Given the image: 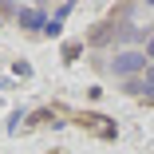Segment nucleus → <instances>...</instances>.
Wrapping results in <instances>:
<instances>
[{
    "instance_id": "obj_1",
    "label": "nucleus",
    "mask_w": 154,
    "mask_h": 154,
    "mask_svg": "<svg viewBox=\"0 0 154 154\" xmlns=\"http://www.w3.org/2000/svg\"><path fill=\"white\" fill-rule=\"evenodd\" d=\"M150 63H146V51H119L115 59H111V71L127 83V79H134L138 71H146Z\"/></svg>"
},
{
    "instance_id": "obj_2",
    "label": "nucleus",
    "mask_w": 154,
    "mask_h": 154,
    "mask_svg": "<svg viewBox=\"0 0 154 154\" xmlns=\"http://www.w3.org/2000/svg\"><path fill=\"white\" fill-rule=\"evenodd\" d=\"M16 24L24 28V32H44L48 16H44V8H16Z\"/></svg>"
},
{
    "instance_id": "obj_3",
    "label": "nucleus",
    "mask_w": 154,
    "mask_h": 154,
    "mask_svg": "<svg viewBox=\"0 0 154 154\" xmlns=\"http://www.w3.org/2000/svg\"><path fill=\"white\" fill-rule=\"evenodd\" d=\"M142 95H146V99H154V63L142 71Z\"/></svg>"
},
{
    "instance_id": "obj_4",
    "label": "nucleus",
    "mask_w": 154,
    "mask_h": 154,
    "mask_svg": "<svg viewBox=\"0 0 154 154\" xmlns=\"http://www.w3.org/2000/svg\"><path fill=\"white\" fill-rule=\"evenodd\" d=\"M146 59H154V32L146 36Z\"/></svg>"
}]
</instances>
